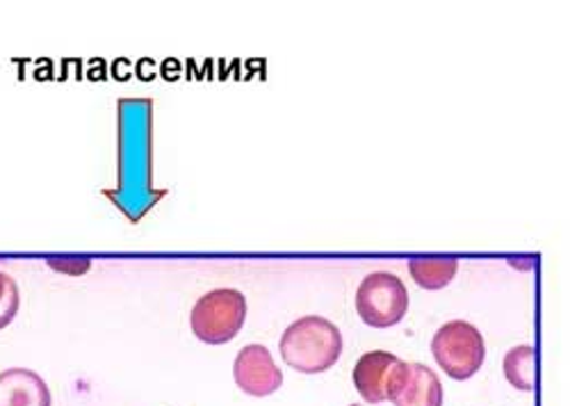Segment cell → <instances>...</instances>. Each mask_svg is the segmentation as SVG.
Wrapping results in <instances>:
<instances>
[{"mask_svg": "<svg viewBox=\"0 0 570 406\" xmlns=\"http://www.w3.org/2000/svg\"><path fill=\"white\" fill-rule=\"evenodd\" d=\"M233 377L237 388L247 395L267 397L283 384V373L276 368L272 351L265 345H245L233 364Z\"/></svg>", "mask_w": 570, "mask_h": 406, "instance_id": "8992f818", "label": "cell"}, {"mask_svg": "<svg viewBox=\"0 0 570 406\" xmlns=\"http://www.w3.org/2000/svg\"><path fill=\"white\" fill-rule=\"evenodd\" d=\"M432 354L448 377L463 382L480 373L484 366L487 347L478 327L454 320L439 329L432 340Z\"/></svg>", "mask_w": 570, "mask_h": 406, "instance_id": "3957f363", "label": "cell"}, {"mask_svg": "<svg viewBox=\"0 0 570 406\" xmlns=\"http://www.w3.org/2000/svg\"><path fill=\"white\" fill-rule=\"evenodd\" d=\"M409 364L397 358L391 351H367L358 358L354 368V386L358 395L370 402H393L397 395L404 377H406Z\"/></svg>", "mask_w": 570, "mask_h": 406, "instance_id": "5b68a950", "label": "cell"}, {"mask_svg": "<svg viewBox=\"0 0 570 406\" xmlns=\"http://www.w3.org/2000/svg\"><path fill=\"white\" fill-rule=\"evenodd\" d=\"M537 349L532 345H518L507 351L504 356V377L507 382L518 388L532 393L537 388Z\"/></svg>", "mask_w": 570, "mask_h": 406, "instance_id": "30bf717a", "label": "cell"}, {"mask_svg": "<svg viewBox=\"0 0 570 406\" xmlns=\"http://www.w3.org/2000/svg\"><path fill=\"white\" fill-rule=\"evenodd\" d=\"M0 406H51V390L37 373L12 368L0 373Z\"/></svg>", "mask_w": 570, "mask_h": 406, "instance_id": "52a82bcc", "label": "cell"}, {"mask_svg": "<svg viewBox=\"0 0 570 406\" xmlns=\"http://www.w3.org/2000/svg\"><path fill=\"white\" fill-rule=\"evenodd\" d=\"M19 306H21V293L17 281L0 273V329H6L8 325L14 323V318L19 315Z\"/></svg>", "mask_w": 570, "mask_h": 406, "instance_id": "8fae6325", "label": "cell"}, {"mask_svg": "<svg viewBox=\"0 0 570 406\" xmlns=\"http://www.w3.org/2000/svg\"><path fill=\"white\" fill-rule=\"evenodd\" d=\"M356 310L367 327H395L409 310L406 286L391 273H374L356 290Z\"/></svg>", "mask_w": 570, "mask_h": 406, "instance_id": "277c9868", "label": "cell"}, {"mask_svg": "<svg viewBox=\"0 0 570 406\" xmlns=\"http://www.w3.org/2000/svg\"><path fill=\"white\" fill-rule=\"evenodd\" d=\"M395 406H443L439 375L422 364H409L406 377L393 397Z\"/></svg>", "mask_w": 570, "mask_h": 406, "instance_id": "ba28073f", "label": "cell"}, {"mask_svg": "<svg viewBox=\"0 0 570 406\" xmlns=\"http://www.w3.org/2000/svg\"><path fill=\"white\" fill-rule=\"evenodd\" d=\"M247 318V299L240 290L219 288L204 295L193 308V331L208 345L230 343Z\"/></svg>", "mask_w": 570, "mask_h": 406, "instance_id": "7a4b0ae2", "label": "cell"}, {"mask_svg": "<svg viewBox=\"0 0 570 406\" xmlns=\"http://www.w3.org/2000/svg\"><path fill=\"white\" fill-rule=\"evenodd\" d=\"M350 406H365V404H350Z\"/></svg>", "mask_w": 570, "mask_h": 406, "instance_id": "7c38bea8", "label": "cell"}, {"mask_svg": "<svg viewBox=\"0 0 570 406\" xmlns=\"http://www.w3.org/2000/svg\"><path fill=\"white\" fill-rule=\"evenodd\" d=\"M343 354L341 329L320 315H304L285 329L281 338V356L293 370L317 375L336 366Z\"/></svg>", "mask_w": 570, "mask_h": 406, "instance_id": "6da1fadb", "label": "cell"}, {"mask_svg": "<svg viewBox=\"0 0 570 406\" xmlns=\"http://www.w3.org/2000/svg\"><path fill=\"white\" fill-rule=\"evenodd\" d=\"M459 260L454 256H424L409 263L413 281L424 290H441L456 277Z\"/></svg>", "mask_w": 570, "mask_h": 406, "instance_id": "9c48e42d", "label": "cell"}]
</instances>
